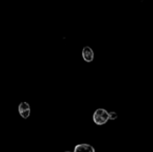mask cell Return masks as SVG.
<instances>
[{"label":"cell","mask_w":153,"mask_h":152,"mask_svg":"<svg viewBox=\"0 0 153 152\" xmlns=\"http://www.w3.org/2000/svg\"><path fill=\"white\" fill-rule=\"evenodd\" d=\"M66 152H70V151H66Z\"/></svg>","instance_id":"cell-6"},{"label":"cell","mask_w":153,"mask_h":152,"mask_svg":"<svg viewBox=\"0 0 153 152\" xmlns=\"http://www.w3.org/2000/svg\"><path fill=\"white\" fill-rule=\"evenodd\" d=\"M74 152H95V149L91 145L79 144L74 148Z\"/></svg>","instance_id":"cell-4"},{"label":"cell","mask_w":153,"mask_h":152,"mask_svg":"<svg viewBox=\"0 0 153 152\" xmlns=\"http://www.w3.org/2000/svg\"><path fill=\"white\" fill-rule=\"evenodd\" d=\"M19 113H20L21 117L24 118V119H27L30 115V106L27 102H22L19 105Z\"/></svg>","instance_id":"cell-2"},{"label":"cell","mask_w":153,"mask_h":152,"mask_svg":"<svg viewBox=\"0 0 153 152\" xmlns=\"http://www.w3.org/2000/svg\"><path fill=\"white\" fill-rule=\"evenodd\" d=\"M82 57L85 62L90 63L94 59V51L92 50V48L90 47H85L82 49Z\"/></svg>","instance_id":"cell-3"},{"label":"cell","mask_w":153,"mask_h":152,"mask_svg":"<svg viewBox=\"0 0 153 152\" xmlns=\"http://www.w3.org/2000/svg\"><path fill=\"white\" fill-rule=\"evenodd\" d=\"M109 119H111V120L117 119V114H116V113H114V112L109 113Z\"/></svg>","instance_id":"cell-5"},{"label":"cell","mask_w":153,"mask_h":152,"mask_svg":"<svg viewBox=\"0 0 153 152\" xmlns=\"http://www.w3.org/2000/svg\"><path fill=\"white\" fill-rule=\"evenodd\" d=\"M109 119V113H107L103 108H98L93 115V120L97 125H103Z\"/></svg>","instance_id":"cell-1"}]
</instances>
